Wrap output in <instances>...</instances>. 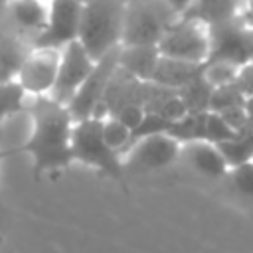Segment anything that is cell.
<instances>
[{"instance_id": "cell-1", "label": "cell", "mask_w": 253, "mask_h": 253, "mask_svg": "<svg viewBox=\"0 0 253 253\" xmlns=\"http://www.w3.org/2000/svg\"><path fill=\"white\" fill-rule=\"evenodd\" d=\"M71 128L73 119L67 107L55 103L51 97H38L32 105V130L26 142L16 146V152L32 156L34 178L65 170L73 164L71 156Z\"/></svg>"}, {"instance_id": "cell-2", "label": "cell", "mask_w": 253, "mask_h": 253, "mask_svg": "<svg viewBox=\"0 0 253 253\" xmlns=\"http://www.w3.org/2000/svg\"><path fill=\"white\" fill-rule=\"evenodd\" d=\"M125 4L121 0H89L81 8L77 42L93 61L121 45Z\"/></svg>"}, {"instance_id": "cell-3", "label": "cell", "mask_w": 253, "mask_h": 253, "mask_svg": "<svg viewBox=\"0 0 253 253\" xmlns=\"http://www.w3.org/2000/svg\"><path fill=\"white\" fill-rule=\"evenodd\" d=\"M71 156L101 174L125 184V168L121 156L111 150L101 136V119H85L73 123L71 128Z\"/></svg>"}, {"instance_id": "cell-4", "label": "cell", "mask_w": 253, "mask_h": 253, "mask_svg": "<svg viewBox=\"0 0 253 253\" xmlns=\"http://www.w3.org/2000/svg\"><path fill=\"white\" fill-rule=\"evenodd\" d=\"M176 18L178 16L162 0L126 4L121 45H156Z\"/></svg>"}, {"instance_id": "cell-5", "label": "cell", "mask_w": 253, "mask_h": 253, "mask_svg": "<svg viewBox=\"0 0 253 253\" xmlns=\"http://www.w3.org/2000/svg\"><path fill=\"white\" fill-rule=\"evenodd\" d=\"M156 49L162 57L202 65L210 55L208 28L198 22L176 18V22L166 30V34L156 43Z\"/></svg>"}, {"instance_id": "cell-6", "label": "cell", "mask_w": 253, "mask_h": 253, "mask_svg": "<svg viewBox=\"0 0 253 253\" xmlns=\"http://www.w3.org/2000/svg\"><path fill=\"white\" fill-rule=\"evenodd\" d=\"M119 47L109 51L107 55H103L99 61H95L91 73L81 83V87L77 89L73 99L67 103V111H69L73 123L85 121V119H103L101 105H103V97L109 87V81H111L113 73L117 71Z\"/></svg>"}, {"instance_id": "cell-7", "label": "cell", "mask_w": 253, "mask_h": 253, "mask_svg": "<svg viewBox=\"0 0 253 253\" xmlns=\"http://www.w3.org/2000/svg\"><path fill=\"white\" fill-rule=\"evenodd\" d=\"M208 34H210L208 59L229 61L237 67L253 61V24L249 20L239 16L227 24L210 28Z\"/></svg>"}, {"instance_id": "cell-8", "label": "cell", "mask_w": 253, "mask_h": 253, "mask_svg": "<svg viewBox=\"0 0 253 253\" xmlns=\"http://www.w3.org/2000/svg\"><path fill=\"white\" fill-rule=\"evenodd\" d=\"M83 4L77 0H49L45 28L34 38L32 47L63 49L77 42Z\"/></svg>"}, {"instance_id": "cell-9", "label": "cell", "mask_w": 253, "mask_h": 253, "mask_svg": "<svg viewBox=\"0 0 253 253\" xmlns=\"http://www.w3.org/2000/svg\"><path fill=\"white\" fill-rule=\"evenodd\" d=\"M178 156H180V144L174 138H170L166 132H162L134 140L128 146V150L121 156V160L125 174L126 172L144 174L174 164Z\"/></svg>"}, {"instance_id": "cell-10", "label": "cell", "mask_w": 253, "mask_h": 253, "mask_svg": "<svg viewBox=\"0 0 253 253\" xmlns=\"http://www.w3.org/2000/svg\"><path fill=\"white\" fill-rule=\"evenodd\" d=\"M93 65H95V61L87 55V51L81 47L79 42L65 45L59 51V65H57L55 83H53L51 93L47 97H51L55 103L67 107V103L73 99V95L77 93L81 83L91 73Z\"/></svg>"}, {"instance_id": "cell-11", "label": "cell", "mask_w": 253, "mask_h": 253, "mask_svg": "<svg viewBox=\"0 0 253 253\" xmlns=\"http://www.w3.org/2000/svg\"><path fill=\"white\" fill-rule=\"evenodd\" d=\"M59 51L61 49H47V47H32L28 51L14 79L26 95L47 97L51 93L59 65Z\"/></svg>"}, {"instance_id": "cell-12", "label": "cell", "mask_w": 253, "mask_h": 253, "mask_svg": "<svg viewBox=\"0 0 253 253\" xmlns=\"http://www.w3.org/2000/svg\"><path fill=\"white\" fill-rule=\"evenodd\" d=\"M178 160L186 162L192 170H196L208 178H221L229 170V166L223 160L217 146L211 142H206V140H194V142L180 144Z\"/></svg>"}, {"instance_id": "cell-13", "label": "cell", "mask_w": 253, "mask_h": 253, "mask_svg": "<svg viewBox=\"0 0 253 253\" xmlns=\"http://www.w3.org/2000/svg\"><path fill=\"white\" fill-rule=\"evenodd\" d=\"M239 10L241 0H194L178 18L198 22L210 30L239 18Z\"/></svg>"}, {"instance_id": "cell-14", "label": "cell", "mask_w": 253, "mask_h": 253, "mask_svg": "<svg viewBox=\"0 0 253 253\" xmlns=\"http://www.w3.org/2000/svg\"><path fill=\"white\" fill-rule=\"evenodd\" d=\"M158 57H160V53H158L156 45H121L117 65L128 77H132L140 83H150L156 63H158Z\"/></svg>"}, {"instance_id": "cell-15", "label": "cell", "mask_w": 253, "mask_h": 253, "mask_svg": "<svg viewBox=\"0 0 253 253\" xmlns=\"http://www.w3.org/2000/svg\"><path fill=\"white\" fill-rule=\"evenodd\" d=\"M200 69H202V65H194V63H186V61H178V59L160 55L154 75H152V83L172 89V91H178L186 83H190L194 77H198Z\"/></svg>"}, {"instance_id": "cell-16", "label": "cell", "mask_w": 253, "mask_h": 253, "mask_svg": "<svg viewBox=\"0 0 253 253\" xmlns=\"http://www.w3.org/2000/svg\"><path fill=\"white\" fill-rule=\"evenodd\" d=\"M12 22L26 34L32 36V40L45 28L47 22V4L38 0H10L8 4Z\"/></svg>"}, {"instance_id": "cell-17", "label": "cell", "mask_w": 253, "mask_h": 253, "mask_svg": "<svg viewBox=\"0 0 253 253\" xmlns=\"http://www.w3.org/2000/svg\"><path fill=\"white\" fill-rule=\"evenodd\" d=\"M217 150L221 152V156L229 168L249 162L251 154H253V128L247 126L245 130L237 132L233 138L217 144Z\"/></svg>"}, {"instance_id": "cell-18", "label": "cell", "mask_w": 253, "mask_h": 253, "mask_svg": "<svg viewBox=\"0 0 253 253\" xmlns=\"http://www.w3.org/2000/svg\"><path fill=\"white\" fill-rule=\"evenodd\" d=\"M204 115L206 113H186L182 119L168 125L166 134L174 138L178 144L202 140L204 136Z\"/></svg>"}, {"instance_id": "cell-19", "label": "cell", "mask_w": 253, "mask_h": 253, "mask_svg": "<svg viewBox=\"0 0 253 253\" xmlns=\"http://www.w3.org/2000/svg\"><path fill=\"white\" fill-rule=\"evenodd\" d=\"M176 93H178V97L184 101L188 113H208L211 87L202 79V75L194 77L190 83H186V85H184L182 89H178Z\"/></svg>"}, {"instance_id": "cell-20", "label": "cell", "mask_w": 253, "mask_h": 253, "mask_svg": "<svg viewBox=\"0 0 253 253\" xmlns=\"http://www.w3.org/2000/svg\"><path fill=\"white\" fill-rule=\"evenodd\" d=\"M26 55L28 51H24L18 42L4 40L0 43V81H14Z\"/></svg>"}, {"instance_id": "cell-21", "label": "cell", "mask_w": 253, "mask_h": 253, "mask_svg": "<svg viewBox=\"0 0 253 253\" xmlns=\"http://www.w3.org/2000/svg\"><path fill=\"white\" fill-rule=\"evenodd\" d=\"M237 71H239V67L233 65V63H229V61L208 59L206 63H202L200 75H202V79H204L211 89H215V87H223V85L235 83Z\"/></svg>"}, {"instance_id": "cell-22", "label": "cell", "mask_w": 253, "mask_h": 253, "mask_svg": "<svg viewBox=\"0 0 253 253\" xmlns=\"http://www.w3.org/2000/svg\"><path fill=\"white\" fill-rule=\"evenodd\" d=\"M101 136H103L105 144L111 150H115L119 156H123L130 146V130L121 121H117L113 117L101 119Z\"/></svg>"}, {"instance_id": "cell-23", "label": "cell", "mask_w": 253, "mask_h": 253, "mask_svg": "<svg viewBox=\"0 0 253 253\" xmlns=\"http://www.w3.org/2000/svg\"><path fill=\"white\" fill-rule=\"evenodd\" d=\"M26 93L16 81H0V123L24 109Z\"/></svg>"}, {"instance_id": "cell-24", "label": "cell", "mask_w": 253, "mask_h": 253, "mask_svg": "<svg viewBox=\"0 0 253 253\" xmlns=\"http://www.w3.org/2000/svg\"><path fill=\"white\" fill-rule=\"evenodd\" d=\"M243 101H245V97L241 95V91L237 89V85L235 83H229V85L211 89L208 111L210 113H221V111H227V109H233V107L243 105Z\"/></svg>"}, {"instance_id": "cell-25", "label": "cell", "mask_w": 253, "mask_h": 253, "mask_svg": "<svg viewBox=\"0 0 253 253\" xmlns=\"http://www.w3.org/2000/svg\"><path fill=\"white\" fill-rule=\"evenodd\" d=\"M233 136H235V132L223 123V119L217 113L208 111L204 115V136H202V140L211 142V144L217 146V144H221V142H225Z\"/></svg>"}, {"instance_id": "cell-26", "label": "cell", "mask_w": 253, "mask_h": 253, "mask_svg": "<svg viewBox=\"0 0 253 253\" xmlns=\"http://www.w3.org/2000/svg\"><path fill=\"white\" fill-rule=\"evenodd\" d=\"M227 176L237 194H241L245 198H253V164L251 162L229 168Z\"/></svg>"}, {"instance_id": "cell-27", "label": "cell", "mask_w": 253, "mask_h": 253, "mask_svg": "<svg viewBox=\"0 0 253 253\" xmlns=\"http://www.w3.org/2000/svg\"><path fill=\"white\" fill-rule=\"evenodd\" d=\"M235 85H237V89L241 91V95L245 99L253 97V61L239 67L237 77H235Z\"/></svg>"}, {"instance_id": "cell-28", "label": "cell", "mask_w": 253, "mask_h": 253, "mask_svg": "<svg viewBox=\"0 0 253 253\" xmlns=\"http://www.w3.org/2000/svg\"><path fill=\"white\" fill-rule=\"evenodd\" d=\"M162 2H164V4H166V6H168L176 16H180V14H182V12H184V10H186L194 0H162Z\"/></svg>"}, {"instance_id": "cell-29", "label": "cell", "mask_w": 253, "mask_h": 253, "mask_svg": "<svg viewBox=\"0 0 253 253\" xmlns=\"http://www.w3.org/2000/svg\"><path fill=\"white\" fill-rule=\"evenodd\" d=\"M243 111L247 115V123H249V128H253V97H247L243 101Z\"/></svg>"}, {"instance_id": "cell-30", "label": "cell", "mask_w": 253, "mask_h": 253, "mask_svg": "<svg viewBox=\"0 0 253 253\" xmlns=\"http://www.w3.org/2000/svg\"><path fill=\"white\" fill-rule=\"evenodd\" d=\"M14 154H18V152H16V146H12V148H0V162H2L4 158L14 156Z\"/></svg>"}, {"instance_id": "cell-31", "label": "cell", "mask_w": 253, "mask_h": 253, "mask_svg": "<svg viewBox=\"0 0 253 253\" xmlns=\"http://www.w3.org/2000/svg\"><path fill=\"white\" fill-rule=\"evenodd\" d=\"M8 4H10V0H0V12H2L4 8H8Z\"/></svg>"}, {"instance_id": "cell-32", "label": "cell", "mask_w": 253, "mask_h": 253, "mask_svg": "<svg viewBox=\"0 0 253 253\" xmlns=\"http://www.w3.org/2000/svg\"><path fill=\"white\" fill-rule=\"evenodd\" d=\"M121 2L126 6V4H136V2H144V0H121Z\"/></svg>"}, {"instance_id": "cell-33", "label": "cell", "mask_w": 253, "mask_h": 253, "mask_svg": "<svg viewBox=\"0 0 253 253\" xmlns=\"http://www.w3.org/2000/svg\"><path fill=\"white\" fill-rule=\"evenodd\" d=\"M77 2H81V4H85V2H89V0H77Z\"/></svg>"}, {"instance_id": "cell-34", "label": "cell", "mask_w": 253, "mask_h": 253, "mask_svg": "<svg viewBox=\"0 0 253 253\" xmlns=\"http://www.w3.org/2000/svg\"><path fill=\"white\" fill-rule=\"evenodd\" d=\"M249 162H251V164H253V154H251V160H249Z\"/></svg>"}, {"instance_id": "cell-35", "label": "cell", "mask_w": 253, "mask_h": 253, "mask_svg": "<svg viewBox=\"0 0 253 253\" xmlns=\"http://www.w3.org/2000/svg\"><path fill=\"white\" fill-rule=\"evenodd\" d=\"M38 2H49V0H38Z\"/></svg>"}, {"instance_id": "cell-36", "label": "cell", "mask_w": 253, "mask_h": 253, "mask_svg": "<svg viewBox=\"0 0 253 253\" xmlns=\"http://www.w3.org/2000/svg\"><path fill=\"white\" fill-rule=\"evenodd\" d=\"M251 10H253V0H251Z\"/></svg>"}]
</instances>
